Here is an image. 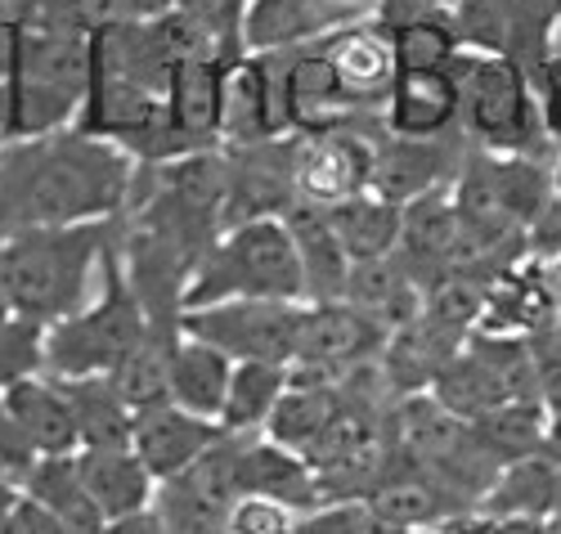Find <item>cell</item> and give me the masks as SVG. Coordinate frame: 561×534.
I'll return each mask as SVG.
<instances>
[{"label": "cell", "mask_w": 561, "mask_h": 534, "mask_svg": "<svg viewBox=\"0 0 561 534\" xmlns=\"http://www.w3.org/2000/svg\"><path fill=\"white\" fill-rule=\"evenodd\" d=\"M135 158L77 126L32 139H0V234L36 225L122 220Z\"/></svg>", "instance_id": "6da1fadb"}, {"label": "cell", "mask_w": 561, "mask_h": 534, "mask_svg": "<svg viewBox=\"0 0 561 534\" xmlns=\"http://www.w3.org/2000/svg\"><path fill=\"white\" fill-rule=\"evenodd\" d=\"M117 220L85 225H36L0 234V293L14 315L59 323L95 293L100 261L113 248Z\"/></svg>", "instance_id": "7a4b0ae2"}, {"label": "cell", "mask_w": 561, "mask_h": 534, "mask_svg": "<svg viewBox=\"0 0 561 534\" xmlns=\"http://www.w3.org/2000/svg\"><path fill=\"white\" fill-rule=\"evenodd\" d=\"M233 297H265V302H301V270L293 238L278 216H256L225 225L211 248L194 261L184 279L180 310L233 302Z\"/></svg>", "instance_id": "3957f363"}, {"label": "cell", "mask_w": 561, "mask_h": 534, "mask_svg": "<svg viewBox=\"0 0 561 534\" xmlns=\"http://www.w3.org/2000/svg\"><path fill=\"white\" fill-rule=\"evenodd\" d=\"M153 319L139 306L135 287L122 270L117 242L100 261L95 293L81 310L45 328V377H100L113 373L139 342L149 337Z\"/></svg>", "instance_id": "277c9868"}, {"label": "cell", "mask_w": 561, "mask_h": 534, "mask_svg": "<svg viewBox=\"0 0 561 534\" xmlns=\"http://www.w3.org/2000/svg\"><path fill=\"white\" fill-rule=\"evenodd\" d=\"M458 135L481 154H526L539 158L548 149L539 126L535 81L499 55H458Z\"/></svg>", "instance_id": "5b68a950"}, {"label": "cell", "mask_w": 561, "mask_h": 534, "mask_svg": "<svg viewBox=\"0 0 561 534\" xmlns=\"http://www.w3.org/2000/svg\"><path fill=\"white\" fill-rule=\"evenodd\" d=\"M85 90H90V36L19 23L14 109L5 139H32L77 126Z\"/></svg>", "instance_id": "8992f818"}, {"label": "cell", "mask_w": 561, "mask_h": 534, "mask_svg": "<svg viewBox=\"0 0 561 534\" xmlns=\"http://www.w3.org/2000/svg\"><path fill=\"white\" fill-rule=\"evenodd\" d=\"M297 319L301 302H265V297H233L180 310L175 328L216 346L229 360H270L288 364L297 346Z\"/></svg>", "instance_id": "52a82bcc"}, {"label": "cell", "mask_w": 561, "mask_h": 534, "mask_svg": "<svg viewBox=\"0 0 561 534\" xmlns=\"http://www.w3.org/2000/svg\"><path fill=\"white\" fill-rule=\"evenodd\" d=\"M382 122H355V126H333L297 135L293 149V189L297 203L333 207L368 189L373 180V144H378Z\"/></svg>", "instance_id": "ba28073f"}, {"label": "cell", "mask_w": 561, "mask_h": 534, "mask_svg": "<svg viewBox=\"0 0 561 534\" xmlns=\"http://www.w3.org/2000/svg\"><path fill=\"white\" fill-rule=\"evenodd\" d=\"M387 332L364 319L346 302H301L297 319V346L288 360L293 377H319V382H342L351 368L378 360Z\"/></svg>", "instance_id": "9c48e42d"}, {"label": "cell", "mask_w": 561, "mask_h": 534, "mask_svg": "<svg viewBox=\"0 0 561 534\" xmlns=\"http://www.w3.org/2000/svg\"><path fill=\"white\" fill-rule=\"evenodd\" d=\"M274 135H293L278 55H239L225 68V90H220V149L261 144Z\"/></svg>", "instance_id": "30bf717a"}, {"label": "cell", "mask_w": 561, "mask_h": 534, "mask_svg": "<svg viewBox=\"0 0 561 534\" xmlns=\"http://www.w3.org/2000/svg\"><path fill=\"white\" fill-rule=\"evenodd\" d=\"M462 154H467V139L458 130L440 135V139H400V135L378 130L368 189L404 207V203L423 198V193H432V189H445L454 180Z\"/></svg>", "instance_id": "8fae6325"}, {"label": "cell", "mask_w": 561, "mask_h": 534, "mask_svg": "<svg viewBox=\"0 0 561 534\" xmlns=\"http://www.w3.org/2000/svg\"><path fill=\"white\" fill-rule=\"evenodd\" d=\"M364 19V5L346 0H248L243 55H288L323 41L329 32Z\"/></svg>", "instance_id": "7c38bea8"}, {"label": "cell", "mask_w": 561, "mask_h": 534, "mask_svg": "<svg viewBox=\"0 0 561 534\" xmlns=\"http://www.w3.org/2000/svg\"><path fill=\"white\" fill-rule=\"evenodd\" d=\"M387 135L400 139H440L458 130V72L449 68H417L396 72L378 113Z\"/></svg>", "instance_id": "4fadbf2b"}, {"label": "cell", "mask_w": 561, "mask_h": 534, "mask_svg": "<svg viewBox=\"0 0 561 534\" xmlns=\"http://www.w3.org/2000/svg\"><path fill=\"white\" fill-rule=\"evenodd\" d=\"M319 50L329 55V64L337 72V86L351 100V109L364 113V117H378L387 90H391V77H396L391 41L373 27L368 19H355V23H346V27L323 36Z\"/></svg>", "instance_id": "5bb4252c"}, {"label": "cell", "mask_w": 561, "mask_h": 534, "mask_svg": "<svg viewBox=\"0 0 561 534\" xmlns=\"http://www.w3.org/2000/svg\"><path fill=\"white\" fill-rule=\"evenodd\" d=\"M396 261L409 270V279L423 287V293L458 270V220H454V203H449V184L400 207Z\"/></svg>", "instance_id": "9a60e30c"}, {"label": "cell", "mask_w": 561, "mask_h": 534, "mask_svg": "<svg viewBox=\"0 0 561 534\" xmlns=\"http://www.w3.org/2000/svg\"><path fill=\"white\" fill-rule=\"evenodd\" d=\"M220 435V422L184 413L171 400H158L149 409H135L130 418V450L135 458L149 467V476L162 485L171 476H180L211 441Z\"/></svg>", "instance_id": "2e32d148"}, {"label": "cell", "mask_w": 561, "mask_h": 534, "mask_svg": "<svg viewBox=\"0 0 561 534\" xmlns=\"http://www.w3.org/2000/svg\"><path fill=\"white\" fill-rule=\"evenodd\" d=\"M278 220H284V229L293 238V252H297L301 302H342L351 257L342 252L329 212L314 207V203H293Z\"/></svg>", "instance_id": "e0dca14e"}, {"label": "cell", "mask_w": 561, "mask_h": 534, "mask_svg": "<svg viewBox=\"0 0 561 534\" xmlns=\"http://www.w3.org/2000/svg\"><path fill=\"white\" fill-rule=\"evenodd\" d=\"M233 64V59H229ZM225 59H190L175 64L167 81V117L184 135L190 149H220V90H225Z\"/></svg>", "instance_id": "ac0fdd59"}, {"label": "cell", "mask_w": 561, "mask_h": 534, "mask_svg": "<svg viewBox=\"0 0 561 534\" xmlns=\"http://www.w3.org/2000/svg\"><path fill=\"white\" fill-rule=\"evenodd\" d=\"M342 302L355 306L364 319H373L382 332H396L423 315V287L409 279V270L391 257H373V261H351Z\"/></svg>", "instance_id": "d6986e66"}, {"label": "cell", "mask_w": 561, "mask_h": 534, "mask_svg": "<svg viewBox=\"0 0 561 534\" xmlns=\"http://www.w3.org/2000/svg\"><path fill=\"white\" fill-rule=\"evenodd\" d=\"M0 405L10 409L14 427L23 431V441L32 445L36 458H64L77 454V427H72V409L59 391L55 377H23L14 386L0 391Z\"/></svg>", "instance_id": "ffe728a7"}, {"label": "cell", "mask_w": 561, "mask_h": 534, "mask_svg": "<svg viewBox=\"0 0 561 534\" xmlns=\"http://www.w3.org/2000/svg\"><path fill=\"white\" fill-rule=\"evenodd\" d=\"M229 368H233L229 355H220L216 346L198 342V337H190V332H175L171 360H167V400L180 405L184 413L216 422L220 405H225Z\"/></svg>", "instance_id": "44dd1931"}, {"label": "cell", "mask_w": 561, "mask_h": 534, "mask_svg": "<svg viewBox=\"0 0 561 534\" xmlns=\"http://www.w3.org/2000/svg\"><path fill=\"white\" fill-rule=\"evenodd\" d=\"M77 471L85 480L90 499L104 512V521L113 516H130L153 508V490L158 480L149 476V467L135 458L130 445H113V450H77Z\"/></svg>", "instance_id": "7402d4cb"}, {"label": "cell", "mask_w": 561, "mask_h": 534, "mask_svg": "<svg viewBox=\"0 0 561 534\" xmlns=\"http://www.w3.org/2000/svg\"><path fill=\"white\" fill-rule=\"evenodd\" d=\"M243 495H265L274 503L293 508L297 516L323 503L314 467L301 454L274 445L270 435H261V431L248 435V445H243Z\"/></svg>", "instance_id": "603a6c76"}, {"label": "cell", "mask_w": 561, "mask_h": 534, "mask_svg": "<svg viewBox=\"0 0 561 534\" xmlns=\"http://www.w3.org/2000/svg\"><path fill=\"white\" fill-rule=\"evenodd\" d=\"M342 409V386L337 382H319V377H293L288 373V391L278 396L270 422L261 435H270L274 445H284L293 454H310L319 445V435L329 431V422Z\"/></svg>", "instance_id": "cb8c5ba5"}, {"label": "cell", "mask_w": 561, "mask_h": 534, "mask_svg": "<svg viewBox=\"0 0 561 534\" xmlns=\"http://www.w3.org/2000/svg\"><path fill=\"white\" fill-rule=\"evenodd\" d=\"M59 391L72 409V427H77V450H113V445H130V418L135 409L117 396V386L108 382V373L100 377H55Z\"/></svg>", "instance_id": "d4e9b609"}, {"label": "cell", "mask_w": 561, "mask_h": 534, "mask_svg": "<svg viewBox=\"0 0 561 534\" xmlns=\"http://www.w3.org/2000/svg\"><path fill=\"white\" fill-rule=\"evenodd\" d=\"M23 495H32L45 512H50L64 525V534H100V525H104V512L95 508V499H90L72 454L36 458L32 471L23 476Z\"/></svg>", "instance_id": "484cf974"}, {"label": "cell", "mask_w": 561, "mask_h": 534, "mask_svg": "<svg viewBox=\"0 0 561 534\" xmlns=\"http://www.w3.org/2000/svg\"><path fill=\"white\" fill-rule=\"evenodd\" d=\"M288 391V364H270V360H233L229 386H225V405H220V431H239L256 435L265 431L278 396Z\"/></svg>", "instance_id": "4316f807"}, {"label": "cell", "mask_w": 561, "mask_h": 534, "mask_svg": "<svg viewBox=\"0 0 561 534\" xmlns=\"http://www.w3.org/2000/svg\"><path fill=\"white\" fill-rule=\"evenodd\" d=\"M333 220V234L342 242V252L351 261H373V257H391L400 242V203L382 198V193H355L346 203L323 207Z\"/></svg>", "instance_id": "83f0119b"}, {"label": "cell", "mask_w": 561, "mask_h": 534, "mask_svg": "<svg viewBox=\"0 0 561 534\" xmlns=\"http://www.w3.org/2000/svg\"><path fill=\"white\" fill-rule=\"evenodd\" d=\"M175 332H180V328L153 323L145 342H139V346L108 373V382L117 386V396H122L130 409H149V405L167 400V360H171Z\"/></svg>", "instance_id": "f1b7e54d"}, {"label": "cell", "mask_w": 561, "mask_h": 534, "mask_svg": "<svg viewBox=\"0 0 561 534\" xmlns=\"http://www.w3.org/2000/svg\"><path fill=\"white\" fill-rule=\"evenodd\" d=\"M391 41V55H396V72H417V68H449L458 55H462V45L449 27V10L423 19V23H413V27H400L387 36Z\"/></svg>", "instance_id": "f546056e"}, {"label": "cell", "mask_w": 561, "mask_h": 534, "mask_svg": "<svg viewBox=\"0 0 561 534\" xmlns=\"http://www.w3.org/2000/svg\"><path fill=\"white\" fill-rule=\"evenodd\" d=\"M297 534H404L368 499H323L297 516Z\"/></svg>", "instance_id": "4dcf8cb0"}, {"label": "cell", "mask_w": 561, "mask_h": 534, "mask_svg": "<svg viewBox=\"0 0 561 534\" xmlns=\"http://www.w3.org/2000/svg\"><path fill=\"white\" fill-rule=\"evenodd\" d=\"M45 364V323L27 315H10L0 323V391L23 377H36Z\"/></svg>", "instance_id": "1f68e13d"}, {"label": "cell", "mask_w": 561, "mask_h": 534, "mask_svg": "<svg viewBox=\"0 0 561 534\" xmlns=\"http://www.w3.org/2000/svg\"><path fill=\"white\" fill-rule=\"evenodd\" d=\"M10 10L23 27H45V32L90 36L100 27V0H10Z\"/></svg>", "instance_id": "d6a6232c"}, {"label": "cell", "mask_w": 561, "mask_h": 534, "mask_svg": "<svg viewBox=\"0 0 561 534\" xmlns=\"http://www.w3.org/2000/svg\"><path fill=\"white\" fill-rule=\"evenodd\" d=\"M175 10L184 19H194L216 45H225L229 55H243V14L248 0H175Z\"/></svg>", "instance_id": "836d02e7"}, {"label": "cell", "mask_w": 561, "mask_h": 534, "mask_svg": "<svg viewBox=\"0 0 561 534\" xmlns=\"http://www.w3.org/2000/svg\"><path fill=\"white\" fill-rule=\"evenodd\" d=\"M229 534H297V512L265 495H239L225 512Z\"/></svg>", "instance_id": "e575fe53"}, {"label": "cell", "mask_w": 561, "mask_h": 534, "mask_svg": "<svg viewBox=\"0 0 561 534\" xmlns=\"http://www.w3.org/2000/svg\"><path fill=\"white\" fill-rule=\"evenodd\" d=\"M14 68H19V19H14V10H10V0H0V139L10 135Z\"/></svg>", "instance_id": "d590c367"}, {"label": "cell", "mask_w": 561, "mask_h": 534, "mask_svg": "<svg viewBox=\"0 0 561 534\" xmlns=\"http://www.w3.org/2000/svg\"><path fill=\"white\" fill-rule=\"evenodd\" d=\"M535 100H539L543 139L561 149V59H548V68L535 77Z\"/></svg>", "instance_id": "8d00e7d4"}, {"label": "cell", "mask_w": 561, "mask_h": 534, "mask_svg": "<svg viewBox=\"0 0 561 534\" xmlns=\"http://www.w3.org/2000/svg\"><path fill=\"white\" fill-rule=\"evenodd\" d=\"M0 534H64V525L45 512L32 495H23V485H19V499L10 503L5 516H0Z\"/></svg>", "instance_id": "74e56055"}, {"label": "cell", "mask_w": 561, "mask_h": 534, "mask_svg": "<svg viewBox=\"0 0 561 534\" xmlns=\"http://www.w3.org/2000/svg\"><path fill=\"white\" fill-rule=\"evenodd\" d=\"M32 463H36L32 445L23 441V431L14 427L10 409L0 405V476H10V480H19V485H23V476L32 471Z\"/></svg>", "instance_id": "f35d334b"}, {"label": "cell", "mask_w": 561, "mask_h": 534, "mask_svg": "<svg viewBox=\"0 0 561 534\" xmlns=\"http://www.w3.org/2000/svg\"><path fill=\"white\" fill-rule=\"evenodd\" d=\"M454 525L458 534H543V516H512V512H467Z\"/></svg>", "instance_id": "ab89813d"}, {"label": "cell", "mask_w": 561, "mask_h": 534, "mask_svg": "<svg viewBox=\"0 0 561 534\" xmlns=\"http://www.w3.org/2000/svg\"><path fill=\"white\" fill-rule=\"evenodd\" d=\"M175 10V0H100V23H149Z\"/></svg>", "instance_id": "60d3db41"}, {"label": "cell", "mask_w": 561, "mask_h": 534, "mask_svg": "<svg viewBox=\"0 0 561 534\" xmlns=\"http://www.w3.org/2000/svg\"><path fill=\"white\" fill-rule=\"evenodd\" d=\"M100 534H162V521H158L153 508H145V512H130V516H113V521H104Z\"/></svg>", "instance_id": "b9f144b4"}, {"label": "cell", "mask_w": 561, "mask_h": 534, "mask_svg": "<svg viewBox=\"0 0 561 534\" xmlns=\"http://www.w3.org/2000/svg\"><path fill=\"white\" fill-rule=\"evenodd\" d=\"M19 499V480H10V476H0V516L10 512V503Z\"/></svg>", "instance_id": "7bdbcfd3"}, {"label": "cell", "mask_w": 561, "mask_h": 534, "mask_svg": "<svg viewBox=\"0 0 561 534\" xmlns=\"http://www.w3.org/2000/svg\"><path fill=\"white\" fill-rule=\"evenodd\" d=\"M548 189H552V198L561 203V149H557V158H552V167H548Z\"/></svg>", "instance_id": "ee69618b"}, {"label": "cell", "mask_w": 561, "mask_h": 534, "mask_svg": "<svg viewBox=\"0 0 561 534\" xmlns=\"http://www.w3.org/2000/svg\"><path fill=\"white\" fill-rule=\"evenodd\" d=\"M409 534H458V525H454V521H445V525H427V530H409Z\"/></svg>", "instance_id": "f6af8a7d"}, {"label": "cell", "mask_w": 561, "mask_h": 534, "mask_svg": "<svg viewBox=\"0 0 561 534\" xmlns=\"http://www.w3.org/2000/svg\"><path fill=\"white\" fill-rule=\"evenodd\" d=\"M543 534H561V508L543 516Z\"/></svg>", "instance_id": "bcb514c9"}, {"label": "cell", "mask_w": 561, "mask_h": 534, "mask_svg": "<svg viewBox=\"0 0 561 534\" xmlns=\"http://www.w3.org/2000/svg\"><path fill=\"white\" fill-rule=\"evenodd\" d=\"M552 59H561V19H557V32H552Z\"/></svg>", "instance_id": "7dc6e473"}, {"label": "cell", "mask_w": 561, "mask_h": 534, "mask_svg": "<svg viewBox=\"0 0 561 534\" xmlns=\"http://www.w3.org/2000/svg\"><path fill=\"white\" fill-rule=\"evenodd\" d=\"M436 10H454V5H462V0H432Z\"/></svg>", "instance_id": "c3c4849f"}, {"label": "cell", "mask_w": 561, "mask_h": 534, "mask_svg": "<svg viewBox=\"0 0 561 534\" xmlns=\"http://www.w3.org/2000/svg\"><path fill=\"white\" fill-rule=\"evenodd\" d=\"M346 5H364V10H368V0H346Z\"/></svg>", "instance_id": "681fc988"}]
</instances>
